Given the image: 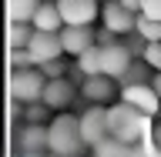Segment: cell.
<instances>
[{
  "label": "cell",
  "instance_id": "1",
  "mask_svg": "<svg viewBox=\"0 0 161 157\" xmlns=\"http://www.w3.org/2000/svg\"><path fill=\"white\" fill-rule=\"evenodd\" d=\"M108 124H111V137L124 140V144H141L151 140V117L141 114L138 107H131L124 100L108 107Z\"/></svg>",
  "mask_w": 161,
  "mask_h": 157
},
{
  "label": "cell",
  "instance_id": "2",
  "mask_svg": "<svg viewBox=\"0 0 161 157\" xmlns=\"http://www.w3.org/2000/svg\"><path fill=\"white\" fill-rule=\"evenodd\" d=\"M47 130H50V154L77 157L80 147H87L80 137V117H74V114H54Z\"/></svg>",
  "mask_w": 161,
  "mask_h": 157
},
{
  "label": "cell",
  "instance_id": "3",
  "mask_svg": "<svg viewBox=\"0 0 161 157\" xmlns=\"http://www.w3.org/2000/svg\"><path fill=\"white\" fill-rule=\"evenodd\" d=\"M44 87H47V77L40 67H17L10 70V100L17 104H37L44 97Z\"/></svg>",
  "mask_w": 161,
  "mask_h": 157
},
{
  "label": "cell",
  "instance_id": "4",
  "mask_svg": "<svg viewBox=\"0 0 161 157\" xmlns=\"http://www.w3.org/2000/svg\"><path fill=\"white\" fill-rule=\"evenodd\" d=\"M77 117H80V137H84L87 147H94V144H101L104 137H111L108 104H91L84 114H77Z\"/></svg>",
  "mask_w": 161,
  "mask_h": 157
},
{
  "label": "cell",
  "instance_id": "5",
  "mask_svg": "<svg viewBox=\"0 0 161 157\" xmlns=\"http://www.w3.org/2000/svg\"><path fill=\"white\" fill-rule=\"evenodd\" d=\"M118 100H124V104H131V107H138L141 114H148V117H154V114H161V97L158 90H154V84H124L118 94Z\"/></svg>",
  "mask_w": 161,
  "mask_h": 157
},
{
  "label": "cell",
  "instance_id": "6",
  "mask_svg": "<svg viewBox=\"0 0 161 157\" xmlns=\"http://www.w3.org/2000/svg\"><path fill=\"white\" fill-rule=\"evenodd\" d=\"M60 40H64V54L67 57H80L87 47L97 44V30L87 24H64L60 27Z\"/></svg>",
  "mask_w": 161,
  "mask_h": 157
},
{
  "label": "cell",
  "instance_id": "7",
  "mask_svg": "<svg viewBox=\"0 0 161 157\" xmlns=\"http://www.w3.org/2000/svg\"><path fill=\"white\" fill-rule=\"evenodd\" d=\"M101 20H104V27L114 30V34H134V27H138V13L134 10H128L121 0H108L104 7H101Z\"/></svg>",
  "mask_w": 161,
  "mask_h": 157
},
{
  "label": "cell",
  "instance_id": "8",
  "mask_svg": "<svg viewBox=\"0 0 161 157\" xmlns=\"http://www.w3.org/2000/svg\"><path fill=\"white\" fill-rule=\"evenodd\" d=\"M101 47H104V74L114 77V80H124L128 67L134 64V60H131L134 50H131L128 44H121V40H111V44H101Z\"/></svg>",
  "mask_w": 161,
  "mask_h": 157
},
{
  "label": "cell",
  "instance_id": "9",
  "mask_svg": "<svg viewBox=\"0 0 161 157\" xmlns=\"http://www.w3.org/2000/svg\"><path fill=\"white\" fill-rule=\"evenodd\" d=\"M30 54L37 60V67L44 60H57L64 57V40H60V30L57 34H50V30H34V37H30Z\"/></svg>",
  "mask_w": 161,
  "mask_h": 157
},
{
  "label": "cell",
  "instance_id": "10",
  "mask_svg": "<svg viewBox=\"0 0 161 157\" xmlns=\"http://www.w3.org/2000/svg\"><path fill=\"white\" fill-rule=\"evenodd\" d=\"M114 94H121V87L114 84V77H108V74H94V77L80 80V97L87 100V104H108Z\"/></svg>",
  "mask_w": 161,
  "mask_h": 157
},
{
  "label": "cell",
  "instance_id": "11",
  "mask_svg": "<svg viewBox=\"0 0 161 157\" xmlns=\"http://www.w3.org/2000/svg\"><path fill=\"white\" fill-rule=\"evenodd\" d=\"M74 80L70 77H50L47 80V87H44V104H47L50 110H67L70 104H74Z\"/></svg>",
  "mask_w": 161,
  "mask_h": 157
},
{
  "label": "cell",
  "instance_id": "12",
  "mask_svg": "<svg viewBox=\"0 0 161 157\" xmlns=\"http://www.w3.org/2000/svg\"><path fill=\"white\" fill-rule=\"evenodd\" d=\"M60 13H64V24H94L101 17L97 0H57Z\"/></svg>",
  "mask_w": 161,
  "mask_h": 157
},
{
  "label": "cell",
  "instance_id": "13",
  "mask_svg": "<svg viewBox=\"0 0 161 157\" xmlns=\"http://www.w3.org/2000/svg\"><path fill=\"white\" fill-rule=\"evenodd\" d=\"M20 150L24 154H50V130L47 124H27L20 130Z\"/></svg>",
  "mask_w": 161,
  "mask_h": 157
},
{
  "label": "cell",
  "instance_id": "14",
  "mask_svg": "<svg viewBox=\"0 0 161 157\" xmlns=\"http://www.w3.org/2000/svg\"><path fill=\"white\" fill-rule=\"evenodd\" d=\"M34 27L37 30H50V34H57L60 27H64V13H60V7H57V0H44L37 7V13H34Z\"/></svg>",
  "mask_w": 161,
  "mask_h": 157
},
{
  "label": "cell",
  "instance_id": "15",
  "mask_svg": "<svg viewBox=\"0 0 161 157\" xmlns=\"http://www.w3.org/2000/svg\"><path fill=\"white\" fill-rule=\"evenodd\" d=\"M44 0H7V20L10 24H34V13Z\"/></svg>",
  "mask_w": 161,
  "mask_h": 157
},
{
  "label": "cell",
  "instance_id": "16",
  "mask_svg": "<svg viewBox=\"0 0 161 157\" xmlns=\"http://www.w3.org/2000/svg\"><path fill=\"white\" fill-rule=\"evenodd\" d=\"M77 67L84 70V77H94V74H104V47L94 44L77 57Z\"/></svg>",
  "mask_w": 161,
  "mask_h": 157
},
{
  "label": "cell",
  "instance_id": "17",
  "mask_svg": "<svg viewBox=\"0 0 161 157\" xmlns=\"http://www.w3.org/2000/svg\"><path fill=\"white\" fill-rule=\"evenodd\" d=\"M131 147L134 144H124L118 137H104L101 144L91 147V157H131Z\"/></svg>",
  "mask_w": 161,
  "mask_h": 157
},
{
  "label": "cell",
  "instance_id": "18",
  "mask_svg": "<svg viewBox=\"0 0 161 157\" xmlns=\"http://www.w3.org/2000/svg\"><path fill=\"white\" fill-rule=\"evenodd\" d=\"M34 24H10L7 27V47L10 50H20V47H30V37H34Z\"/></svg>",
  "mask_w": 161,
  "mask_h": 157
},
{
  "label": "cell",
  "instance_id": "19",
  "mask_svg": "<svg viewBox=\"0 0 161 157\" xmlns=\"http://www.w3.org/2000/svg\"><path fill=\"white\" fill-rule=\"evenodd\" d=\"M134 34H138L141 40H161V20H151L144 17V13H138V27H134Z\"/></svg>",
  "mask_w": 161,
  "mask_h": 157
},
{
  "label": "cell",
  "instance_id": "20",
  "mask_svg": "<svg viewBox=\"0 0 161 157\" xmlns=\"http://www.w3.org/2000/svg\"><path fill=\"white\" fill-rule=\"evenodd\" d=\"M47 104H44V100H37V104H27V110H24V117H27V124H50V114H47Z\"/></svg>",
  "mask_w": 161,
  "mask_h": 157
},
{
  "label": "cell",
  "instance_id": "21",
  "mask_svg": "<svg viewBox=\"0 0 161 157\" xmlns=\"http://www.w3.org/2000/svg\"><path fill=\"white\" fill-rule=\"evenodd\" d=\"M148 74H154V70H151L144 60H134L128 67V74H124V84H148Z\"/></svg>",
  "mask_w": 161,
  "mask_h": 157
},
{
  "label": "cell",
  "instance_id": "22",
  "mask_svg": "<svg viewBox=\"0 0 161 157\" xmlns=\"http://www.w3.org/2000/svg\"><path fill=\"white\" fill-rule=\"evenodd\" d=\"M141 60L148 64L154 74L161 70V40H151V44H144V50H141Z\"/></svg>",
  "mask_w": 161,
  "mask_h": 157
},
{
  "label": "cell",
  "instance_id": "23",
  "mask_svg": "<svg viewBox=\"0 0 161 157\" xmlns=\"http://www.w3.org/2000/svg\"><path fill=\"white\" fill-rule=\"evenodd\" d=\"M10 67H37V60L30 54V47H20V50H10Z\"/></svg>",
  "mask_w": 161,
  "mask_h": 157
},
{
  "label": "cell",
  "instance_id": "24",
  "mask_svg": "<svg viewBox=\"0 0 161 157\" xmlns=\"http://www.w3.org/2000/svg\"><path fill=\"white\" fill-rule=\"evenodd\" d=\"M131 157H161V147L154 140H141V144L131 147Z\"/></svg>",
  "mask_w": 161,
  "mask_h": 157
},
{
  "label": "cell",
  "instance_id": "25",
  "mask_svg": "<svg viewBox=\"0 0 161 157\" xmlns=\"http://www.w3.org/2000/svg\"><path fill=\"white\" fill-rule=\"evenodd\" d=\"M40 70H44V77H67V67H64V60H44V64H40Z\"/></svg>",
  "mask_w": 161,
  "mask_h": 157
},
{
  "label": "cell",
  "instance_id": "26",
  "mask_svg": "<svg viewBox=\"0 0 161 157\" xmlns=\"http://www.w3.org/2000/svg\"><path fill=\"white\" fill-rule=\"evenodd\" d=\"M141 13L151 20H161V0H141Z\"/></svg>",
  "mask_w": 161,
  "mask_h": 157
},
{
  "label": "cell",
  "instance_id": "27",
  "mask_svg": "<svg viewBox=\"0 0 161 157\" xmlns=\"http://www.w3.org/2000/svg\"><path fill=\"white\" fill-rule=\"evenodd\" d=\"M128 10H134V13H141V0H121Z\"/></svg>",
  "mask_w": 161,
  "mask_h": 157
},
{
  "label": "cell",
  "instance_id": "28",
  "mask_svg": "<svg viewBox=\"0 0 161 157\" xmlns=\"http://www.w3.org/2000/svg\"><path fill=\"white\" fill-rule=\"evenodd\" d=\"M151 84H154V90H158V97H161V70H158V74H151Z\"/></svg>",
  "mask_w": 161,
  "mask_h": 157
},
{
  "label": "cell",
  "instance_id": "29",
  "mask_svg": "<svg viewBox=\"0 0 161 157\" xmlns=\"http://www.w3.org/2000/svg\"><path fill=\"white\" fill-rule=\"evenodd\" d=\"M151 140H154V144L161 147V127H158V130H151Z\"/></svg>",
  "mask_w": 161,
  "mask_h": 157
},
{
  "label": "cell",
  "instance_id": "30",
  "mask_svg": "<svg viewBox=\"0 0 161 157\" xmlns=\"http://www.w3.org/2000/svg\"><path fill=\"white\" fill-rule=\"evenodd\" d=\"M20 157H47V154H24V150H20Z\"/></svg>",
  "mask_w": 161,
  "mask_h": 157
},
{
  "label": "cell",
  "instance_id": "31",
  "mask_svg": "<svg viewBox=\"0 0 161 157\" xmlns=\"http://www.w3.org/2000/svg\"><path fill=\"white\" fill-rule=\"evenodd\" d=\"M50 157H67V154H50Z\"/></svg>",
  "mask_w": 161,
  "mask_h": 157
}]
</instances>
